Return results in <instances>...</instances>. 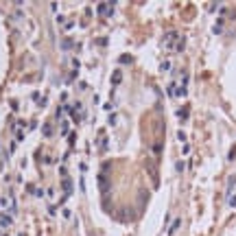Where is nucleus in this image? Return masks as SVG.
<instances>
[{
	"mask_svg": "<svg viewBox=\"0 0 236 236\" xmlns=\"http://www.w3.org/2000/svg\"><path fill=\"white\" fill-rule=\"evenodd\" d=\"M44 134H46V136H50V134H53V127H50V125H46V127H44Z\"/></svg>",
	"mask_w": 236,
	"mask_h": 236,
	"instance_id": "11",
	"label": "nucleus"
},
{
	"mask_svg": "<svg viewBox=\"0 0 236 236\" xmlns=\"http://www.w3.org/2000/svg\"><path fill=\"white\" fill-rule=\"evenodd\" d=\"M61 46H63V48H70L72 42H70V40H63V42H61Z\"/></svg>",
	"mask_w": 236,
	"mask_h": 236,
	"instance_id": "12",
	"label": "nucleus"
},
{
	"mask_svg": "<svg viewBox=\"0 0 236 236\" xmlns=\"http://www.w3.org/2000/svg\"><path fill=\"white\" fill-rule=\"evenodd\" d=\"M120 81H122V72H120V70H114V74H112V83H114V86H118Z\"/></svg>",
	"mask_w": 236,
	"mask_h": 236,
	"instance_id": "3",
	"label": "nucleus"
},
{
	"mask_svg": "<svg viewBox=\"0 0 236 236\" xmlns=\"http://www.w3.org/2000/svg\"><path fill=\"white\" fill-rule=\"evenodd\" d=\"M63 190H66V197L72 195V184H70V179H63Z\"/></svg>",
	"mask_w": 236,
	"mask_h": 236,
	"instance_id": "5",
	"label": "nucleus"
},
{
	"mask_svg": "<svg viewBox=\"0 0 236 236\" xmlns=\"http://www.w3.org/2000/svg\"><path fill=\"white\" fill-rule=\"evenodd\" d=\"M186 94H188L186 86H177V96H186Z\"/></svg>",
	"mask_w": 236,
	"mask_h": 236,
	"instance_id": "8",
	"label": "nucleus"
},
{
	"mask_svg": "<svg viewBox=\"0 0 236 236\" xmlns=\"http://www.w3.org/2000/svg\"><path fill=\"white\" fill-rule=\"evenodd\" d=\"M96 13L101 15V18H112V13H114V7H109V5H99L96 7Z\"/></svg>",
	"mask_w": 236,
	"mask_h": 236,
	"instance_id": "1",
	"label": "nucleus"
},
{
	"mask_svg": "<svg viewBox=\"0 0 236 236\" xmlns=\"http://www.w3.org/2000/svg\"><path fill=\"white\" fill-rule=\"evenodd\" d=\"M175 88H177V83H175V81H171V83H168V88H166V94H168L171 99H175V96H177V90H175Z\"/></svg>",
	"mask_w": 236,
	"mask_h": 236,
	"instance_id": "2",
	"label": "nucleus"
},
{
	"mask_svg": "<svg viewBox=\"0 0 236 236\" xmlns=\"http://www.w3.org/2000/svg\"><path fill=\"white\" fill-rule=\"evenodd\" d=\"M0 225H2V228H9V225H11V219L5 216V214H0Z\"/></svg>",
	"mask_w": 236,
	"mask_h": 236,
	"instance_id": "7",
	"label": "nucleus"
},
{
	"mask_svg": "<svg viewBox=\"0 0 236 236\" xmlns=\"http://www.w3.org/2000/svg\"><path fill=\"white\" fill-rule=\"evenodd\" d=\"M228 205H230V208L236 205V192H234V190H228Z\"/></svg>",
	"mask_w": 236,
	"mask_h": 236,
	"instance_id": "4",
	"label": "nucleus"
},
{
	"mask_svg": "<svg viewBox=\"0 0 236 236\" xmlns=\"http://www.w3.org/2000/svg\"><path fill=\"white\" fill-rule=\"evenodd\" d=\"M68 127H70L68 120H61V134H66V131H68Z\"/></svg>",
	"mask_w": 236,
	"mask_h": 236,
	"instance_id": "9",
	"label": "nucleus"
},
{
	"mask_svg": "<svg viewBox=\"0 0 236 236\" xmlns=\"http://www.w3.org/2000/svg\"><path fill=\"white\" fill-rule=\"evenodd\" d=\"M177 138H179V140L184 142V140H186V134H184V131H177Z\"/></svg>",
	"mask_w": 236,
	"mask_h": 236,
	"instance_id": "13",
	"label": "nucleus"
},
{
	"mask_svg": "<svg viewBox=\"0 0 236 236\" xmlns=\"http://www.w3.org/2000/svg\"><path fill=\"white\" fill-rule=\"evenodd\" d=\"M168 68H171V63H168V61H162V66H160V70H162V72H166Z\"/></svg>",
	"mask_w": 236,
	"mask_h": 236,
	"instance_id": "10",
	"label": "nucleus"
},
{
	"mask_svg": "<svg viewBox=\"0 0 236 236\" xmlns=\"http://www.w3.org/2000/svg\"><path fill=\"white\" fill-rule=\"evenodd\" d=\"M179 225H182V221H179V219H175V221H173V225L168 228V234H175V232L179 230Z\"/></svg>",
	"mask_w": 236,
	"mask_h": 236,
	"instance_id": "6",
	"label": "nucleus"
},
{
	"mask_svg": "<svg viewBox=\"0 0 236 236\" xmlns=\"http://www.w3.org/2000/svg\"><path fill=\"white\" fill-rule=\"evenodd\" d=\"M79 168H81V173H86V171H88V164H86V162H81V164H79Z\"/></svg>",
	"mask_w": 236,
	"mask_h": 236,
	"instance_id": "14",
	"label": "nucleus"
}]
</instances>
